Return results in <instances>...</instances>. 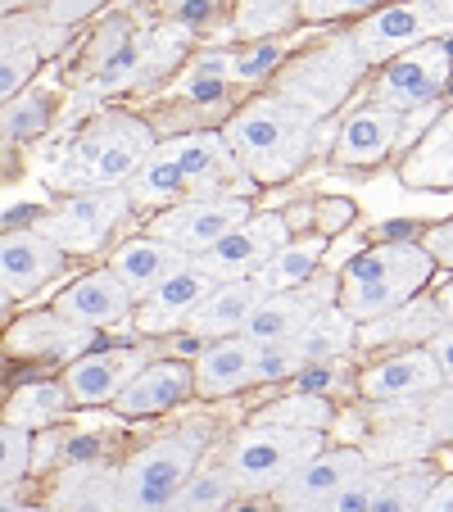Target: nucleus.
<instances>
[{"instance_id":"obj_2","label":"nucleus","mask_w":453,"mask_h":512,"mask_svg":"<svg viewBox=\"0 0 453 512\" xmlns=\"http://www.w3.org/2000/svg\"><path fill=\"white\" fill-rule=\"evenodd\" d=\"M155 127L132 114H100L91 127H82L73 136V145L64 150L55 177L50 182L59 191H109V186H127L141 164L155 155Z\"/></svg>"},{"instance_id":"obj_8","label":"nucleus","mask_w":453,"mask_h":512,"mask_svg":"<svg viewBox=\"0 0 453 512\" xmlns=\"http://www.w3.org/2000/svg\"><path fill=\"white\" fill-rule=\"evenodd\" d=\"M250 218H254V209L245 195H195V200H182L173 209L155 213L150 236L177 245L186 259H200L218 241H227L241 223H250Z\"/></svg>"},{"instance_id":"obj_22","label":"nucleus","mask_w":453,"mask_h":512,"mask_svg":"<svg viewBox=\"0 0 453 512\" xmlns=\"http://www.w3.org/2000/svg\"><path fill=\"white\" fill-rule=\"evenodd\" d=\"M186 263H191V259H186L177 245L159 241V236H136V241L118 245V254L109 259V272H114V277L132 290V300H145V295H150V290H159L168 277H177Z\"/></svg>"},{"instance_id":"obj_4","label":"nucleus","mask_w":453,"mask_h":512,"mask_svg":"<svg viewBox=\"0 0 453 512\" xmlns=\"http://www.w3.org/2000/svg\"><path fill=\"white\" fill-rule=\"evenodd\" d=\"M322 454V431H299V426L254 422L236 431L222 449V467L236 476V485L250 494H277L304 463Z\"/></svg>"},{"instance_id":"obj_28","label":"nucleus","mask_w":453,"mask_h":512,"mask_svg":"<svg viewBox=\"0 0 453 512\" xmlns=\"http://www.w3.org/2000/svg\"><path fill=\"white\" fill-rule=\"evenodd\" d=\"M55 512H118V472L73 463L55 485Z\"/></svg>"},{"instance_id":"obj_32","label":"nucleus","mask_w":453,"mask_h":512,"mask_svg":"<svg viewBox=\"0 0 453 512\" xmlns=\"http://www.w3.org/2000/svg\"><path fill=\"white\" fill-rule=\"evenodd\" d=\"M449 327L440 313V300H408L404 309L386 313V318L367 322V336L372 345H386V340H431Z\"/></svg>"},{"instance_id":"obj_45","label":"nucleus","mask_w":453,"mask_h":512,"mask_svg":"<svg viewBox=\"0 0 453 512\" xmlns=\"http://www.w3.org/2000/svg\"><path fill=\"white\" fill-rule=\"evenodd\" d=\"M376 0H299V19H340V14L372 10Z\"/></svg>"},{"instance_id":"obj_39","label":"nucleus","mask_w":453,"mask_h":512,"mask_svg":"<svg viewBox=\"0 0 453 512\" xmlns=\"http://www.w3.org/2000/svg\"><path fill=\"white\" fill-rule=\"evenodd\" d=\"M32 463V435L23 426H5L0 431V481H5V499H14V490L23 485Z\"/></svg>"},{"instance_id":"obj_5","label":"nucleus","mask_w":453,"mask_h":512,"mask_svg":"<svg viewBox=\"0 0 453 512\" xmlns=\"http://www.w3.org/2000/svg\"><path fill=\"white\" fill-rule=\"evenodd\" d=\"M204 454V435L182 431L145 445L118 467V512H168L182 485L195 476Z\"/></svg>"},{"instance_id":"obj_46","label":"nucleus","mask_w":453,"mask_h":512,"mask_svg":"<svg viewBox=\"0 0 453 512\" xmlns=\"http://www.w3.org/2000/svg\"><path fill=\"white\" fill-rule=\"evenodd\" d=\"M105 0H46V19L50 23H59V28H73V23H82L87 14H96Z\"/></svg>"},{"instance_id":"obj_6","label":"nucleus","mask_w":453,"mask_h":512,"mask_svg":"<svg viewBox=\"0 0 453 512\" xmlns=\"http://www.w3.org/2000/svg\"><path fill=\"white\" fill-rule=\"evenodd\" d=\"M363 68H367V59L358 55L354 37L345 32V37H331V41H322V46L295 55L290 64H281L277 96L295 100V105L309 109L313 118H327L349 100V91L363 78Z\"/></svg>"},{"instance_id":"obj_47","label":"nucleus","mask_w":453,"mask_h":512,"mask_svg":"<svg viewBox=\"0 0 453 512\" xmlns=\"http://www.w3.org/2000/svg\"><path fill=\"white\" fill-rule=\"evenodd\" d=\"M426 349H431V358L440 363V372H444V386H453V322L440 331V336H431L426 340Z\"/></svg>"},{"instance_id":"obj_24","label":"nucleus","mask_w":453,"mask_h":512,"mask_svg":"<svg viewBox=\"0 0 453 512\" xmlns=\"http://www.w3.org/2000/svg\"><path fill=\"white\" fill-rule=\"evenodd\" d=\"M259 300H263V286L254 277L250 281H218L209 300L195 309L186 336L204 340V345H209V340L236 336V331H245V322H250L254 309H259Z\"/></svg>"},{"instance_id":"obj_19","label":"nucleus","mask_w":453,"mask_h":512,"mask_svg":"<svg viewBox=\"0 0 453 512\" xmlns=\"http://www.w3.org/2000/svg\"><path fill=\"white\" fill-rule=\"evenodd\" d=\"M132 304H136L132 290L109 268H100V272H87V277L73 281L55 300V313H64V318L78 322V327L100 331V327H123V322H132L136 318Z\"/></svg>"},{"instance_id":"obj_54","label":"nucleus","mask_w":453,"mask_h":512,"mask_svg":"<svg viewBox=\"0 0 453 512\" xmlns=\"http://www.w3.org/2000/svg\"><path fill=\"white\" fill-rule=\"evenodd\" d=\"M435 5H440V10H444V14H449V19H453V0H435Z\"/></svg>"},{"instance_id":"obj_30","label":"nucleus","mask_w":453,"mask_h":512,"mask_svg":"<svg viewBox=\"0 0 453 512\" xmlns=\"http://www.w3.org/2000/svg\"><path fill=\"white\" fill-rule=\"evenodd\" d=\"M435 481H440V472H435L431 463L381 467V485H376V499L367 512H422Z\"/></svg>"},{"instance_id":"obj_27","label":"nucleus","mask_w":453,"mask_h":512,"mask_svg":"<svg viewBox=\"0 0 453 512\" xmlns=\"http://www.w3.org/2000/svg\"><path fill=\"white\" fill-rule=\"evenodd\" d=\"M127 195H132V209H173L182 200H195V186L173 159V150L159 141L155 155L141 164V173L127 182Z\"/></svg>"},{"instance_id":"obj_40","label":"nucleus","mask_w":453,"mask_h":512,"mask_svg":"<svg viewBox=\"0 0 453 512\" xmlns=\"http://www.w3.org/2000/svg\"><path fill=\"white\" fill-rule=\"evenodd\" d=\"M286 59V46H250L241 50V55H227V73H232V82H259L268 78V73H277V64Z\"/></svg>"},{"instance_id":"obj_50","label":"nucleus","mask_w":453,"mask_h":512,"mask_svg":"<svg viewBox=\"0 0 453 512\" xmlns=\"http://www.w3.org/2000/svg\"><path fill=\"white\" fill-rule=\"evenodd\" d=\"M435 300H440V313H444V322H453V281H449V286L440 290V295H435Z\"/></svg>"},{"instance_id":"obj_17","label":"nucleus","mask_w":453,"mask_h":512,"mask_svg":"<svg viewBox=\"0 0 453 512\" xmlns=\"http://www.w3.org/2000/svg\"><path fill=\"white\" fill-rule=\"evenodd\" d=\"M141 368H145L141 349H96V354H82L78 363H68L64 386L73 395V404L82 408L118 404V395L141 377Z\"/></svg>"},{"instance_id":"obj_34","label":"nucleus","mask_w":453,"mask_h":512,"mask_svg":"<svg viewBox=\"0 0 453 512\" xmlns=\"http://www.w3.org/2000/svg\"><path fill=\"white\" fill-rule=\"evenodd\" d=\"M236 494H241V485H236V476L227 467L204 463V467H195V476L182 485V494L173 499L168 512H222Z\"/></svg>"},{"instance_id":"obj_44","label":"nucleus","mask_w":453,"mask_h":512,"mask_svg":"<svg viewBox=\"0 0 453 512\" xmlns=\"http://www.w3.org/2000/svg\"><path fill=\"white\" fill-rule=\"evenodd\" d=\"M222 0H164V14L173 23H182L186 32H195V28H204V23L213 19V10H218Z\"/></svg>"},{"instance_id":"obj_7","label":"nucleus","mask_w":453,"mask_h":512,"mask_svg":"<svg viewBox=\"0 0 453 512\" xmlns=\"http://www.w3.org/2000/svg\"><path fill=\"white\" fill-rule=\"evenodd\" d=\"M349 37H354L358 55L367 64H390V59L408 55L426 41L453 37V19L435 0H395V5H381L367 19H358Z\"/></svg>"},{"instance_id":"obj_1","label":"nucleus","mask_w":453,"mask_h":512,"mask_svg":"<svg viewBox=\"0 0 453 512\" xmlns=\"http://www.w3.org/2000/svg\"><path fill=\"white\" fill-rule=\"evenodd\" d=\"M232 155L241 159L245 177L250 182H286V177L299 173V164L309 159L313 136H318V118L309 109H299L295 100L286 96H259L250 105H241L227 127H222Z\"/></svg>"},{"instance_id":"obj_49","label":"nucleus","mask_w":453,"mask_h":512,"mask_svg":"<svg viewBox=\"0 0 453 512\" xmlns=\"http://www.w3.org/2000/svg\"><path fill=\"white\" fill-rule=\"evenodd\" d=\"M422 512H453V476H440V481H435V490L426 494Z\"/></svg>"},{"instance_id":"obj_37","label":"nucleus","mask_w":453,"mask_h":512,"mask_svg":"<svg viewBox=\"0 0 453 512\" xmlns=\"http://www.w3.org/2000/svg\"><path fill=\"white\" fill-rule=\"evenodd\" d=\"M46 123H50V96L23 91V96H14L10 105H5V145L28 141V136H37Z\"/></svg>"},{"instance_id":"obj_33","label":"nucleus","mask_w":453,"mask_h":512,"mask_svg":"<svg viewBox=\"0 0 453 512\" xmlns=\"http://www.w3.org/2000/svg\"><path fill=\"white\" fill-rule=\"evenodd\" d=\"M68 404H73L68 386L32 381V386H19L10 395V404H5V426H23V431H32V426H50Z\"/></svg>"},{"instance_id":"obj_14","label":"nucleus","mask_w":453,"mask_h":512,"mask_svg":"<svg viewBox=\"0 0 453 512\" xmlns=\"http://www.w3.org/2000/svg\"><path fill=\"white\" fill-rule=\"evenodd\" d=\"M372 472V458L363 449H322L313 463H304L286 485L277 490L281 503H295V508H331L358 476Z\"/></svg>"},{"instance_id":"obj_3","label":"nucleus","mask_w":453,"mask_h":512,"mask_svg":"<svg viewBox=\"0 0 453 512\" xmlns=\"http://www.w3.org/2000/svg\"><path fill=\"white\" fill-rule=\"evenodd\" d=\"M435 272V254L417 241H390L363 250L345 263L340 272V309L354 322H376L386 313L404 309L408 300H417V290L431 281Z\"/></svg>"},{"instance_id":"obj_51","label":"nucleus","mask_w":453,"mask_h":512,"mask_svg":"<svg viewBox=\"0 0 453 512\" xmlns=\"http://www.w3.org/2000/svg\"><path fill=\"white\" fill-rule=\"evenodd\" d=\"M5 512H46V508H28V503H14V499H5Z\"/></svg>"},{"instance_id":"obj_53","label":"nucleus","mask_w":453,"mask_h":512,"mask_svg":"<svg viewBox=\"0 0 453 512\" xmlns=\"http://www.w3.org/2000/svg\"><path fill=\"white\" fill-rule=\"evenodd\" d=\"M277 512H327V508H295V503H281Z\"/></svg>"},{"instance_id":"obj_38","label":"nucleus","mask_w":453,"mask_h":512,"mask_svg":"<svg viewBox=\"0 0 453 512\" xmlns=\"http://www.w3.org/2000/svg\"><path fill=\"white\" fill-rule=\"evenodd\" d=\"M259 422L299 426V431H327L331 408H327V399H318V395H290V399H281V404H272Z\"/></svg>"},{"instance_id":"obj_31","label":"nucleus","mask_w":453,"mask_h":512,"mask_svg":"<svg viewBox=\"0 0 453 512\" xmlns=\"http://www.w3.org/2000/svg\"><path fill=\"white\" fill-rule=\"evenodd\" d=\"M290 345L299 349L304 368H318V363H336V358L345 354L349 345H354V318H349L340 304H331V309H322L318 318L309 322V327L299 331V336H290Z\"/></svg>"},{"instance_id":"obj_13","label":"nucleus","mask_w":453,"mask_h":512,"mask_svg":"<svg viewBox=\"0 0 453 512\" xmlns=\"http://www.w3.org/2000/svg\"><path fill=\"white\" fill-rule=\"evenodd\" d=\"M213 286L218 281L209 277V272L200 268V263H186L177 277H168L159 290H150L141 300V309H136L132 327L141 331V336H168V331H186L195 318V309H200L204 300L213 295Z\"/></svg>"},{"instance_id":"obj_35","label":"nucleus","mask_w":453,"mask_h":512,"mask_svg":"<svg viewBox=\"0 0 453 512\" xmlns=\"http://www.w3.org/2000/svg\"><path fill=\"white\" fill-rule=\"evenodd\" d=\"M295 19H299V0H236L232 32L241 41H268L277 32L295 28Z\"/></svg>"},{"instance_id":"obj_16","label":"nucleus","mask_w":453,"mask_h":512,"mask_svg":"<svg viewBox=\"0 0 453 512\" xmlns=\"http://www.w3.org/2000/svg\"><path fill=\"white\" fill-rule=\"evenodd\" d=\"M96 331L68 322L64 313H28L5 331V354L14 358H46V363H78L91 349Z\"/></svg>"},{"instance_id":"obj_15","label":"nucleus","mask_w":453,"mask_h":512,"mask_svg":"<svg viewBox=\"0 0 453 512\" xmlns=\"http://www.w3.org/2000/svg\"><path fill=\"white\" fill-rule=\"evenodd\" d=\"M444 386V372L440 363L431 358V349L417 345V349H399V354L381 358L372 368L363 372L358 390L376 404H408V399H426Z\"/></svg>"},{"instance_id":"obj_36","label":"nucleus","mask_w":453,"mask_h":512,"mask_svg":"<svg viewBox=\"0 0 453 512\" xmlns=\"http://www.w3.org/2000/svg\"><path fill=\"white\" fill-rule=\"evenodd\" d=\"M37 59L41 50L32 46V37L19 28L14 19H5V64H0V87H5V105H10L14 96H23L32 82V73H37Z\"/></svg>"},{"instance_id":"obj_42","label":"nucleus","mask_w":453,"mask_h":512,"mask_svg":"<svg viewBox=\"0 0 453 512\" xmlns=\"http://www.w3.org/2000/svg\"><path fill=\"white\" fill-rule=\"evenodd\" d=\"M422 413L431 422V431L440 435L444 445H453V386H440L435 395L422 399Z\"/></svg>"},{"instance_id":"obj_12","label":"nucleus","mask_w":453,"mask_h":512,"mask_svg":"<svg viewBox=\"0 0 453 512\" xmlns=\"http://www.w3.org/2000/svg\"><path fill=\"white\" fill-rule=\"evenodd\" d=\"M331 295H340V281L327 277V272H318L309 286H299V290L263 295L259 309L250 313V322H245L241 336H250L259 349L263 345H281V340L299 336V331L309 327L322 309H331Z\"/></svg>"},{"instance_id":"obj_41","label":"nucleus","mask_w":453,"mask_h":512,"mask_svg":"<svg viewBox=\"0 0 453 512\" xmlns=\"http://www.w3.org/2000/svg\"><path fill=\"white\" fill-rule=\"evenodd\" d=\"M295 372H304V358H299V349L290 340L259 349V381H281V377H295Z\"/></svg>"},{"instance_id":"obj_52","label":"nucleus","mask_w":453,"mask_h":512,"mask_svg":"<svg viewBox=\"0 0 453 512\" xmlns=\"http://www.w3.org/2000/svg\"><path fill=\"white\" fill-rule=\"evenodd\" d=\"M28 5H37V0H5V10H14V14H23Z\"/></svg>"},{"instance_id":"obj_18","label":"nucleus","mask_w":453,"mask_h":512,"mask_svg":"<svg viewBox=\"0 0 453 512\" xmlns=\"http://www.w3.org/2000/svg\"><path fill=\"white\" fill-rule=\"evenodd\" d=\"M64 268V250L37 232V227H19L0 245V290L5 300L19 304L28 300L37 286H46L55 272Z\"/></svg>"},{"instance_id":"obj_10","label":"nucleus","mask_w":453,"mask_h":512,"mask_svg":"<svg viewBox=\"0 0 453 512\" xmlns=\"http://www.w3.org/2000/svg\"><path fill=\"white\" fill-rule=\"evenodd\" d=\"M449 73H453V46L449 41H426V46L390 59L372 100L399 109V114H417V109L435 105V96L449 87Z\"/></svg>"},{"instance_id":"obj_43","label":"nucleus","mask_w":453,"mask_h":512,"mask_svg":"<svg viewBox=\"0 0 453 512\" xmlns=\"http://www.w3.org/2000/svg\"><path fill=\"white\" fill-rule=\"evenodd\" d=\"M376 485H381V467H372L367 476H358V481L349 485V490L340 494L327 512H367L372 508V499H376Z\"/></svg>"},{"instance_id":"obj_11","label":"nucleus","mask_w":453,"mask_h":512,"mask_svg":"<svg viewBox=\"0 0 453 512\" xmlns=\"http://www.w3.org/2000/svg\"><path fill=\"white\" fill-rule=\"evenodd\" d=\"M290 227L281 213H254L250 223H241L227 241H218L209 254H200V268L213 281H250L272 263V254L290 241Z\"/></svg>"},{"instance_id":"obj_48","label":"nucleus","mask_w":453,"mask_h":512,"mask_svg":"<svg viewBox=\"0 0 453 512\" xmlns=\"http://www.w3.org/2000/svg\"><path fill=\"white\" fill-rule=\"evenodd\" d=\"M426 250H431L440 263H449V268H453V223L431 227V232H426Z\"/></svg>"},{"instance_id":"obj_29","label":"nucleus","mask_w":453,"mask_h":512,"mask_svg":"<svg viewBox=\"0 0 453 512\" xmlns=\"http://www.w3.org/2000/svg\"><path fill=\"white\" fill-rule=\"evenodd\" d=\"M322 254H327V241H322V236H299V241H286L277 254H272V263H268V268H263L254 281L263 286V295L299 290V286H309V281L318 277Z\"/></svg>"},{"instance_id":"obj_25","label":"nucleus","mask_w":453,"mask_h":512,"mask_svg":"<svg viewBox=\"0 0 453 512\" xmlns=\"http://www.w3.org/2000/svg\"><path fill=\"white\" fill-rule=\"evenodd\" d=\"M195 390V368L182 358H159V363H145L141 377L118 395V413L127 417H145V413H164V408L182 404Z\"/></svg>"},{"instance_id":"obj_21","label":"nucleus","mask_w":453,"mask_h":512,"mask_svg":"<svg viewBox=\"0 0 453 512\" xmlns=\"http://www.w3.org/2000/svg\"><path fill=\"white\" fill-rule=\"evenodd\" d=\"M259 381V345L250 336H227L209 340L195 358V395L222 399Z\"/></svg>"},{"instance_id":"obj_20","label":"nucleus","mask_w":453,"mask_h":512,"mask_svg":"<svg viewBox=\"0 0 453 512\" xmlns=\"http://www.w3.org/2000/svg\"><path fill=\"white\" fill-rule=\"evenodd\" d=\"M404 141V114L390 105H376V100H367V105H358L354 114L345 118V127H340L336 136V164H381V159L395 150V145Z\"/></svg>"},{"instance_id":"obj_9","label":"nucleus","mask_w":453,"mask_h":512,"mask_svg":"<svg viewBox=\"0 0 453 512\" xmlns=\"http://www.w3.org/2000/svg\"><path fill=\"white\" fill-rule=\"evenodd\" d=\"M132 213V195L127 186H109V191H78L68 195L59 209H50L37 223L46 241H55L64 254H91L105 245V236Z\"/></svg>"},{"instance_id":"obj_26","label":"nucleus","mask_w":453,"mask_h":512,"mask_svg":"<svg viewBox=\"0 0 453 512\" xmlns=\"http://www.w3.org/2000/svg\"><path fill=\"white\" fill-rule=\"evenodd\" d=\"M399 177H404V186H413V191L453 186V109L426 127V136L404 155V164H399Z\"/></svg>"},{"instance_id":"obj_23","label":"nucleus","mask_w":453,"mask_h":512,"mask_svg":"<svg viewBox=\"0 0 453 512\" xmlns=\"http://www.w3.org/2000/svg\"><path fill=\"white\" fill-rule=\"evenodd\" d=\"M435 440H440V435L431 431V422H426V413H422V399H417L413 413H408V408H395V417H381V422H376L372 445H367L363 454L372 458V467L426 463Z\"/></svg>"}]
</instances>
